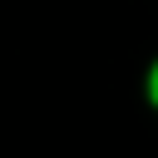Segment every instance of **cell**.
I'll return each mask as SVG.
<instances>
[{
    "instance_id": "6da1fadb",
    "label": "cell",
    "mask_w": 158,
    "mask_h": 158,
    "mask_svg": "<svg viewBox=\"0 0 158 158\" xmlns=\"http://www.w3.org/2000/svg\"><path fill=\"white\" fill-rule=\"evenodd\" d=\"M148 94H153V104H158V64H153V74H148Z\"/></svg>"
}]
</instances>
